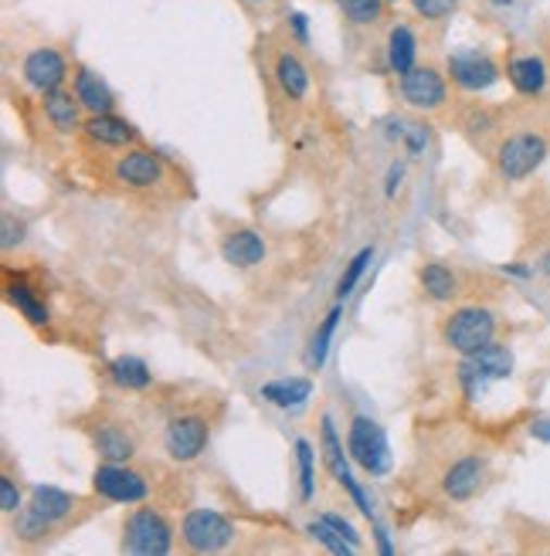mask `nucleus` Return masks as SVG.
Wrapping results in <instances>:
<instances>
[{
    "mask_svg": "<svg viewBox=\"0 0 550 556\" xmlns=\"http://www.w3.org/2000/svg\"><path fill=\"white\" fill-rule=\"evenodd\" d=\"M123 553L133 556H167L174 549V526L157 506H140L123 519Z\"/></svg>",
    "mask_w": 550,
    "mask_h": 556,
    "instance_id": "nucleus-1",
    "label": "nucleus"
},
{
    "mask_svg": "<svg viewBox=\"0 0 550 556\" xmlns=\"http://www.w3.org/2000/svg\"><path fill=\"white\" fill-rule=\"evenodd\" d=\"M497 326H500L497 316L486 305H459L442 323V340L459 356H470L497 340Z\"/></svg>",
    "mask_w": 550,
    "mask_h": 556,
    "instance_id": "nucleus-2",
    "label": "nucleus"
},
{
    "mask_svg": "<svg viewBox=\"0 0 550 556\" xmlns=\"http://www.w3.org/2000/svg\"><path fill=\"white\" fill-rule=\"evenodd\" d=\"M153 489L157 482L133 462H102L92 476V492L105 498V503H120V506L143 503Z\"/></svg>",
    "mask_w": 550,
    "mask_h": 556,
    "instance_id": "nucleus-3",
    "label": "nucleus"
},
{
    "mask_svg": "<svg viewBox=\"0 0 550 556\" xmlns=\"http://www.w3.org/2000/svg\"><path fill=\"white\" fill-rule=\"evenodd\" d=\"M238 530L217 509H187L180 519V546L187 553H222L235 543Z\"/></svg>",
    "mask_w": 550,
    "mask_h": 556,
    "instance_id": "nucleus-4",
    "label": "nucleus"
},
{
    "mask_svg": "<svg viewBox=\"0 0 550 556\" xmlns=\"http://www.w3.org/2000/svg\"><path fill=\"white\" fill-rule=\"evenodd\" d=\"M208 441H211V417L201 407L177 410L167 421V428H163V452L180 465L201 458Z\"/></svg>",
    "mask_w": 550,
    "mask_h": 556,
    "instance_id": "nucleus-5",
    "label": "nucleus"
},
{
    "mask_svg": "<svg viewBox=\"0 0 550 556\" xmlns=\"http://www.w3.org/2000/svg\"><path fill=\"white\" fill-rule=\"evenodd\" d=\"M347 452L367 476H388L391 471V444L384 428L367 414H357L347 428Z\"/></svg>",
    "mask_w": 550,
    "mask_h": 556,
    "instance_id": "nucleus-6",
    "label": "nucleus"
},
{
    "mask_svg": "<svg viewBox=\"0 0 550 556\" xmlns=\"http://www.w3.org/2000/svg\"><path fill=\"white\" fill-rule=\"evenodd\" d=\"M398 96L408 109H418V113H442L449 105V72L435 65H415L398 75Z\"/></svg>",
    "mask_w": 550,
    "mask_h": 556,
    "instance_id": "nucleus-7",
    "label": "nucleus"
},
{
    "mask_svg": "<svg viewBox=\"0 0 550 556\" xmlns=\"http://www.w3.org/2000/svg\"><path fill=\"white\" fill-rule=\"evenodd\" d=\"M547 139L540 132H513L507 136L503 143L497 147V174L507 180V184H516V180H527L537 166L547 160Z\"/></svg>",
    "mask_w": 550,
    "mask_h": 556,
    "instance_id": "nucleus-8",
    "label": "nucleus"
},
{
    "mask_svg": "<svg viewBox=\"0 0 550 556\" xmlns=\"http://www.w3.org/2000/svg\"><path fill=\"white\" fill-rule=\"evenodd\" d=\"M92 441V452L99 455V462H133L136 452H140V441H136V431L120 421L113 414H102V417H92L82 428Z\"/></svg>",
    "mask_w": 550,
    "mask_h": 556,
    "instance_id": "nucleus-9",
    "label": "nucleus"
},
{
    "mask_svg": "<svg viewBox=\"0 0 550 556\" xmlns=\"http://www.w3.org/2000/svg\"><path fill=\"white\" fill-rule=\"evenodd\" d=\"M113 177H116V184H123L129 190H153L163 184V177H167V163H163L160 153L136 143L116 156Z\"/></svg>",
    "mask_w": 550,
    "mask_h": 556,
    "instance_id": "nucleus-10",
    "label": "nucleus"
},
{
    "mask_svg": "<svg viewBox=\"0 0 550 556\" xmlns=\"http://www.w3.org/2000/svg\"><path fill=\"white\" fill-rule=\"evenodd\" d=\"M449 81L459 86L462 92H486L500 81L503 68L497 65V59L486 51H455L449 54Z\"/></svg>",
    "mask_w": 550,
    "mask_h": 556,
    "instance_id": "nucleus-11",
    "label": "nucleus"
},
{
    "mask_svg": "<svg viewBox=\"0 0 550 556\" xmlns=\"http://www.w3.org/2000/svg\"><path fill=\"white\" fill-rule=\"evenodd\" d=\"M41 519H48L54 526V533L65 530V526H78L92 513V503L89 498H78L65 489H54V485H35L32 489V503Z\"/></svg>",
    "mask_w": 550,
    "mask_h": 556,
    "instance_id": "nucleus-12",
    "label": "nucleus"
},
{
    "mask_svg": "<svg viewBox=\"0 0 550 556\" xmlns=\"http://www.w3.org/2000/svg\"><path fill=\"white\" fill-rule=\"evenodd\" d=\"M320 448H323V462H326V468H329V476H334L343 489H347V495L357 503V509H361L367 519L374 516V509H371V498H367V492L357 485V479L350 476V468H347V455H343V444H340V438H337V428H334V417L329 414H323V421H320Z\"/></svg>",
    "mask_w": 550,
    "mask_h": 556,
    "instance_id": "nucleus-13",
    "label": "nucleus"
},
{
    "mask_svg": "<svg viewBox=\"0 0 550 556\" xmlns=\"http://www.w3.org/2000/svg\"><path fill=\"white\" fill-rule=\"evenodd\" d=\"M510 374H513V353L507 343H497V340L470 356H462V367H459V380L465 383V391H476L486 380H507Z\"/></svg>",
    "mask_w": 550,
    "mask_h": 556,
    "instance_id": "nucleus-14",
    "label": "nucleus"
},
{
    "mask_svg": "<svg viewBox=\"0 0 550 556\" xmlns=\"http://www.w3.org/2000/svg\"><path fill=\"white\" fill-rule=\"evenodd\" d=\"M21 78L32 86L35 92H51V89H62L65 78H68V59L51 45H41L35 51L24 54L21 62Z\"/></svg>",
    "mask_w": 550,
    "mask_h": 556,
    "instance_id": "nucleus-15",
    "label": "nucleus"
},
{
    "mask_svg": "<svg viewBox=\"0 0 550 556\" xmlns=\"http://www.w3.org/2000/svg\"><path fill=\"white\" fill-rule=\"evenodd\" d=\"M483 485H486V458L483 455L455 458L442 476V492H446V498H452V503H470Z\"/></svg>",
    "mask_w": 550,
    "mask_h": 556,
    "instance_id": "nucleus-16",
    "label": "nucleus"
},
{
    "mask_svg": "<svg viewBox=\"0 0 550 556\" xmlns=\"http://www.w3.org/2000/svg\"><path fill=\"white\" fill-rule=\"evenodd\" d=\"M82 136H86L92 147H102V150H129V147L140 143L136 126L120 119L116 113L86 116V123H82Z\"/></svg>",
    "mask_w": 550,
    "mask_h": 556,
    "instance_id": "nucleus-17",
    "label": "nucleus"
},
{
    "mask_svg": "<svg viewBox=\"0 0 550 556\" xmlns=\"http://www.w3.org/2000/svg\"><path fill=\"white\" fill-rule=\"evenodd\" d=\"M272 81H275V89L283 92L286 102H302L310 96V68L292 48H283L272 59Z\"/></svg>",
    "mask_w": 550,
    "mask_h": 556,
    "instance_id": "nucleus-18",
    "label": "nucleus"
},
{
    "mask_svg": "<svg viewBox=\"0 0 550 556\" xmlns=\"http://www.w3.org/2000/svg\"><path fill=\"white\" fill-rule=\"evenodd\" d=\"M41 113H45V123L59 132V136H72V132H82V102H78V96L72 92V89H51V92H45L41 96Z\"/></svg>",
    "mask_w": 550,
    "mask_h": 556,
    "instance_id": "nucleus-19",
    "label": "nucleus"
},
{
    "mask_svg": "<svg viewBox=\"0 0 550 556\" xmlns=\"http://www.w3.org/2000/svg\"><path fill=\"white\" fill-rule=\"evenodd\" d=\"M72 92L78 96L86 116H99V113H116V96L105 86L102 75L92 72L89 65H75L72 72Z\"/></svg>",
    "mask_w": 550,
    "mask_h": 556,
    "instance_id": "nucleus-20",
    "label": "nucleus"
},
{
    "mask_svg": "<svg viewBox=\"0 0 550 556\" xmlns=\"http://www.w3.org/2000/svg\"><path fill=\"white\" fill-rule=\"evenodd\" d=\"M507 81L520 92V96H540L547 89V62L540 59V54L534 51H516L507 59Z\"/></svg>",
    "mask_w": 550,
    "mask_h": 556,
    "instance_id": "nucleus-21",
    "label": "nucleus"
},
{
    "mask_svg": "<svg viewBox=\"0 0 550 556\" xmlns=\"http://www.w3.org/2000/svg\"><path fill=\"white\" fill-rule=\"evenodd\" d=\"M222 258L235 268H255L265 258V238L255 228H235L222 238Z\"/></svg>",
    "mask_w": 550,
    "mask_h": 556,
    "instance_id": "nucleus-22",
    "label": "nucleus"
},
{
    "mask_svg": "<svg viewBox=\"0 0 550 556\" xmlns=\"http://www.w3.org/2000/svg\"><path fill=\"white\" fill-rule=\"evenodd\" d=\"M259 397L279 410H296L313 397V380L310 377H279L259 387Z\"/></svg>",
    "mask_w": 550,
    "mask_h": 556,
    "instance_id": "nucleus-23",
    "label": "nucleus"
},
{
    "mask_svg": "<svg viewBox=\"0 0 550 556\" xmlns=\"http://www.w3.org/2000/svg\"><path fill=\"white\" fill-rule=\"evenodd\" d=\"M388 68L395 75H404L418 65V38L415 31H411L408 24H395L391 31H388Z\"/></svg>",
    "mask_w": 550,
    "mask_h": 556,
    "instance_id": "nucleus-24",
    "label": "nucleus"
},
{
    "mask_svg": "<svg viewBox=\"0 0 550 556\" xmlns=\"http://www.w3.org/2000/svg\"><path fill=\"white\" fill-rule=\"evenodd\" d=\"M105 374L120 387V391H147V387L153 383L147 359H140V356H116L113 364L105 367Z\"/></svg>",
    "mask_w": 550,
    "mask_h": 556,
    "instance_id": "nucleus-25",
    "label": "nucleus"
},
{
    "mask_svg": "<svg viewBox=\"0 0 550 556\" xmlns=\"http://www.w3.org/2000/svg\"><path fill=\"white\" fill-rule=\"evenodd\" d=\"M418 282H422V292L432 299V302H452L459 295V278L449 265L442 262H428L422 265L418 271Z\"/></svg>",
    "mask_w": 550,
    "mask_h": 556,
    "instance_id": "nucleus-26",
    "label": "nucleus"
},
{
    "mask_svg": "<svg viewBox=\"0 0 550 556\" xmlns=\"http://www.w3.org/2000/svg\"><path fill=\"white\" fill-rule=\"evenodd\" d=\"M4 292H8V302L14 305V309L27 319V323H32V326H48V305L35 295V289L32 286H27V282H8L4 286Z\"/></svg>",
    "mask_w": 550,
    "mask_h": 556,
    "instance_id": "nucleus-27",
    "label": "nucleus"
},
{
    "mask_svg": "<svg viewBox=\"0 0 550 556\" xmlns=\"http://www.w3.org/2000/svg\"><path fill=\"white\" fill-rule=\"evenodd\" d=\"M340 305L337 309H329V316L316 326V332L310 337V350H307V367L310 370H320L323 364H326V353H329V343H334V332H337V326H340Z\"/></svg>",
    "mask_w": 550,
    "mask_h": 556,
    "instance_id": "nucleus-28",
    "label": "nucleus"
},
{
    "mask_svg": "<svg viewBox=\"0 0 550 556\" xmlns=\"http://www.w3.org/2000/svg\"><path fill=\"white\" fill-rule=\"evenodd\" d=\"M340 14L357 24V27H374L384 21V14H388V0H337Z\"/></svg>",
    "mask_w": 550,
    "mask_h": 556,
    "instance_id": "nucleus-29",
    "label": "nucleus"
},
{
    "mask_svg": "<svg viewBox=\"0 0 550 556\" xmlns=\"http://www.w3.org/2000/svg\"><path fill=\"white\" fill-rule=\"evenodd\" d=\"M11 519H14V536L24 540V543H45L48 536H54V526L48 519H41L35 506H24Z\"/></svg>",
    "mask_w": 550,
    "mask_h": 556,
    "instance_id": "nucleus-30",
    "label": "nucleus"
},
{
    "mask_svg": "<svg viewBox=\"0 0 550 556\" xmlns=\"http://www.w3.org/2000/svg\"><path fill=\"white\" fill-rule=\"evenodd\" d=\"M296 465H299V498L302 503H310L313 489H316V452L307 438L296 441Z\"/></svg>",
    "mask_w": 550,
    "mask_h": 556,
    "instance_id": "nucleus-31",
    "label": "nucleus"
},
{
    "mask_svg": "<svg viewBox=\"0 0 550 556\" xmlns=\"http://www.w3.org/2000/svg\"><path fill=\"white\" fill-rule=\"evenodd\" d=\"M374 262V248H361L353 258H350V265H347V271L340 275V282H337V299H347L353 289H357V282L364 278V271H367V265Z\"/></svg>",
    "mask_w": 550,
    "mask_h": 556,
    "instance_id": "nucleus-32",
    "label": "nucleus"
},
{
    "mask_svg": "<svg viewBox=\"0 0 550 556\" xmlns=\"http://www.w3.org/2000/svg\"><path fill=\"white\" fill-rule=\"evenodd\" d=\"M307 533H310V536H316V543H323L329 553H337V556H343V553H357V546H353L350 540H343V536L334 530V526H329V522L323 519V516H320L316 522H310V526H307Z\"/></svg>",
    "mask_w": 550,
    "mask_h": 556,
    "instance_id": "nucleus-33",
    "label": "nucleus"
},
{
    "mask_svg": "<svg viewBox=\"0 0 550 556\" xmlns=\"http://www.w3.org/2000/svg\"><path fill=\"white\" fill-rule=\"evenodd\" d=\"M408 4L428 24H442L459 11V0H408Z\"/></svg>",
    "mask_w": 550,
    "mask_h": 556,
    "instance_id": "nucleus-34",
    "label": "nucleus"
},
{
    "mask_svg": "<svg viewBox=\"0 0 550 556\" xmlns=\"http://www.w3.org/2000/svg\"><path fill=\"white\" fill-rule=\"evenodd\" d=\"M0 509H4V516H17L24 509L21 506V489H17L11 471H4V476H0Z\"/></svg>",
    "mask_w": 550,
    "mask_h": 556,
    "instance_id": "nucleus-35",
    "label": "nucleus"
},
{
    "mask_svg": "<svg viewBox=\"0 0 550 556\" xmlns=\"http://www.w3.org/2000/svg\"><path fill=\"white\" fill-rule=\"evenodd\" d=\"M401 143H404L408 156H415V160H418V156H425V150H428V126H422V123L404 126Z\"/></svg>",
    "mask_w": 550,
    "mask_h": 556,
    "instance_id": "nucleus-36",
    "label": "nucleus"
},
{
    "mask_svg": "<svg viewBox=\"0 0 550 556\" xmlns=\"http://www.w3.org/2000/svg\"><path fill=\"white\" fill-rule=\"evenodd\" d=\"M323 519H326L329 526H334V530H337V533H340L343 540H350V543H353L357 549H361V536H357V530H353V526H350L347 519H340L337 513H323Z\"/></svg>",
    "mask_w": 550,
    "mask_h": 556,
    "instance_id": "nucleus-37",
    "label": "nucleus"
},
{
    "mask_svg": "<svg viewBox=\"0 0 550 556\" xmlns=\"http://www.w3.org/2000/svg\"><path fill=\"white\" fill-rule=\"evenodd\" d=\"M289 27H292V35L307 45L310 41V24H307V14H289Z\"/></svg>",
    "mask_w": 550,
    "mask_h": 556,
    "instance_id": "nucleus-38",
    "label": "nucleus"
},
{
    "mask_svg": "<svg viewBox=\"0 0 550 556\" xmlns=\"http://www.w3.org/2000/svg\"><path fill=\"white\" fill-rule=\"evenodd\" d=\"M401 177H404V166H401V163H391V170H388V184H384V193H388V198H395V190H398Z\"/></svg>",
    "mask_w": 550,
    "mask_h": 556,
    "instance_id": "nucleus-39",
    "label": "nucleus"
},
{
    "mask_svg": "<svg viewBox=\"0 0 550 556\" xmlns=\"http://www.w3.org/2000/svg\"><path fill=\"white\" fill-rule=\"evenodd\" d=\"M530 434H534L537 441H547V444H550V417H540V421H534Z\"/></svg>",
    "mask_w": 550,
    "mask_h": 556,
    "instance_id": "nucleus-40",
    "label": "nucleus"
},
{
    "mask_svg": "<svg viewBox=\"0 0 550 556\" xmlns=\"http://www.w3.org/2000/svg\"><path fill=\"white\" fill-rule=\"evenodd\" d=\"M489 4H497V8H510L513 0H489Z\"/></svg>",
    "mask_w": 550,
    "mask_h": 556,
    "instance_id": "nucleus-41",
    "label": "nucleus"
},
{
    "mask_svg": "<svg viewBox=\"0 0 550 556\" xmlns=\"http://www.w3.org/2000/svg\"><path fill=\"white\" fill-rule=\"evenodd\" d=\"M245 4H265V0H245Z\"/></svg>",
    "mask_w": 550,
    "mask_h": 556,
    "instance_id": "nucleus-42",
    "label": "nucleus"
},
{
    "mask_svg": "<svg viewBox=\"0 0 550 556\" xmlns=\"http://www.w3.org/2000/svg\"><path fill=\"white\" fill-rule=\"evenodd\" d=\"M388 4H398V0H388Z\"/></svg>",
    "mask_w": 550,
    "mask_h": 556,
    "instance_id": "nucleus-43",
    "label": "nucleus"
}]
</instances>
